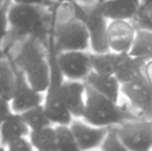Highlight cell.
<instances>
[{
    "instance_id": "obj_1",
    "label": "cell",
    "mask_w": 152,
    "mask_h": 151,
    "mask_svg": "<svg viewBox=\"0 0 152 151\" xmlns=\"http://www.w3.org/2000/svg\"><path fill=\"white\" fill-rule=\"evenodd\" d=\"M136 119L141 118L130 107L120 105L86 85V105L82 117L85 122L97 127L115 128L124 122Z\"/></svg>"
},
{
    "instance_id": "obj_2",
    "label": "cell",
    "mask_w": 152,
    "mask_h": 151,
    "mask_svg": "<svg viewBox=\"0 0 152 151\" xmlns=\"http://www.w3.org/2000/svg\"><path fill=\"white\" fill-rule=\"evenodd\" d=\"M48 58L50 64V83L45 92L44 108L54 126H69L74 117L69 113L63 101V83L65 81L57 63L53 31L48 37Z\"/></svg>"
},
{
    "instance_id": "obj_3",
    "label": "cell",
    "mask_w": 152,
    "mask_h": 151,
    "mask_svg": "<svg viewBox=\"0 0 152 151\" xmlns=\"http://www.w3.org/2000/svg\"><path fill=\"white\" fill-rule=\"evenodd\" d=\"M16 66L23 71L29 84L40 93H45L50 83V64L48 53L42 44V38H25L16 58Z\"/></svg>"
},
{
    "instance_id": "obj_4",
    "label": "cell",
    "mask_w": 152,
    "mask_h": 151,
    "mask_svg": "<svg viewBox=\"0 0 152 151\" xmlns=\"http://www.w3.org/2000/svg\"><path fill=\"white\" fill-rule=\"evenodd\" d=\"M10 27L19 36H35L42 38L46 35L50 24V15L46 7L12 3L7 8Z\"/></svg>"
},
{
    "instance_id": "obj_5",
    "label": "cell",
    "mask_w": 152,
    "mask_h": 151,
    "mask_svg": "<svg viewBox=\"0 0 152 151\" xmlns=\"http://www.w3.org/2000/svg\"><path fill=\"white\" fill-rule=\"evenodd\" d=\"M72 12L76 18L84 22L89 33L91 53L109 52L108 29L110 21L102 15L98 2L94 5L85 6L75 2L72 3Z\"/></svg>"
},
{
    "instance_id": "obj_6",
    "label": "cell",
    "mask_w": 152,
    "mask_h": 151,
    "mask_svg": "<svg viewBox=\"0 0 152 151\" xmlns=\"http://www.w3.org/2000/svg\"><path fill=\"white\" fill-rule=\"evenodd\" d=\"M54 44L57 53L68 51H88L90 49L89 33L84 22L72 17L57 25L53 31Z\"/></svg>"
},
{
    "instance_id": "obj_7",
    "label": "cell",
    "mask_w": 152,
    "mask_h": 151,
    "mask_svg": "<svg viewBox=\"0 0 152 151\" xmlns=\"http://www.w3.org/2000/svg\"><path fill=\"white\" fill-rule=\"evenodd\" d=\"M121 94L141 119L152 120V83L144 73L122 84Z\"/></svg>"
},
{
    "instance_id": "obj_8",
    "label": "cell",
    "mask_w": 152,
    "mask_h": 151,
    "mask_svg": "<svg viewBox=\"0 0 152 151\" xmlns=\"http://www.w3.org/2000/svg\"><path fill=\"white\" fill-rule=\"evenodd\" d=\"M115 128L129 151H152V120H130Z\"/></svg>"
},
{
    "instance_id": "obj_9",
    "label": "cell",
    "mask_w": 152,
    "mask_h": 151,
    "mask_svg": "<svg viewBox=\"0 0 152 151\" xmlns=\"http://www.w3.org/2000/svg\"><path fill=\"white\" fill-rule=\"evenodd\" d=\"M57 63L65 80L85 82L92 73L91 52L88 51L57 53Z\"/></svg>"
},
{
    "instance_id": "obj_10",
    "label": "cell",
    "mask_w": 152,
    "mask_h": 151,
    "mask_svg": "<svg viewBox=\"0 0 152 151\" xmlns=\"http://www.w3.org/2000/svg\"><path fill=\"white\" fill-rule=\"evenodd\" d=\"M15 69L17 75L16 87H15L12 98L10 101L12 113L23 114L32 108L44 105L45 93L36 91L29 84L23 71L16 65H15Z\"/></svg>"
},
{
    "instance_id": "obj_11",
    "label": "cell",
    "mask_w": 152,
    "mask_h": 151,
    "mask_svg": "<svg viewBox=\"0 0 152 151\" xmlns=\"http://www.w3.org/2000/svg\"><path fill=\"white\" fill-rule=\"evenodd\" d=\"M137 30L132 21H111L108 29V44L111 52L129 53L136 39Z\"/></svg>"
},
{
    "instance_id": "obj_12",
    "label": "cell",
    "mask_w": 152,
    "mask_h": 151,
    "mask_svg": "<svg viewBox=\"0 0 152 151\" xmlns=\"http://www.w3.org/2000/svg\"><path fill=\"white\" fill-rule=\"evenodd\" d=\"M69 128L83 151L100 149L110 131V128L97 127L88 124L82 119H74L70 123Z\"/></svg>"
},
{
    "instance_id": "obj_13",
    "label": "cell",
    "mask_w": 152,
    "mask_h": 151,
    "mask_svg": "<svg viewBox=\"0 0 152 151\" xmlns=\"http://www.w3.org/2000/svg\"><path fill=\"white\" fill-rule=\"evenodd\" d=\"M144 0H106L98 2L109 21H134L142 10Z\"/></svg>"
},
{
    "instance_id": "obj_14",
    "label": "cell",
    "mask_w": 152,
    "mask_h": 151,
    "mask_svg": "<svg viewBox=\"0 0 152 151\" xmlns=\"http://www.w3.org/2000/svg\"><path fill=\"white\" fill-rule=\"evenodd\" d=\"M63 101L74 119H82L86 105V84L83 81L65 80Z\"/></svg>"
},
{
    "instance_id": "obj_15",
    "label": "cell",
    "mask_w": 152,
    "mask_h": 151,
    "mask_svg": "<svg viewBox=\"0 0 152 151\" xmlns=\"http://www.w3.org/2000/svg\"><path fill=\"white\" fill-rule=\"evenodd\" d=\"M29 133L30 129L21 114L12 113L0 124V139L4 149L19 140L28 138Z\"/></svg>"
},
{
    "instance_id": "obj_16",
    "label": "cell",
    "mask_w": 152,
    "mask_h": 151,
    "mask_svg": "<svg viewBox=\"0 0 152 151\" xmlns=\"http://www.w3.org/2000/svg\"><path fill=\"white\" fill-rule=\"evenodd\" d=\"M85 83L96 92L116 103H119L122 85L115 76L99 75L92 71L85 80Z\"/></svg>"
},
{
    "instance_id": "obj_17",
    "label": "cell",
    "mask_w": 152,
    "mask_h": 151,
    "mask_svg": "<svg viewBox=\"0 0 152 151\" xmlns=\"http://www.w3.org/2000/svg\"><path fill=\"white\" fill-rule=\"evenodd\" d=\"M147 62L139 58L132 56L129 53L125 54H117L116 69L115 77L122 84L132 81L137 76L144 73L145 65Z\"/></svg>"
},
{
    "instance_id": "obj_18",
    "label": "cell",
    "mask_w": 152,
    "mask_h": 151,
    "mask_svg": "<svg viewBox=\"0 0 152 151\" xmlns=\"http://www.w3.org/2000/svg\"><path fill=\"white\" fill-rule=\"evenodd\" d=\"M28 139L35 151H58V138L54 125L30 131Z\"/></svg>"
},
{
    "instance_id": "obj_19",
    "label": "cell",
    "mask_w": 152,
    "mask_h": 151,
    "mask_svg": "<svg viewBox=\"0 0 152 151\" xmlns=\"http://www.w3.org/2000/svg\"><path fill=\"white\" fill-rule=\"evenodd\" d=\"M16 69L15 65L5 57L0 58V96L10 101L16 87Z\"/></svg>"
},
{
    "instance_id": "obj_20",
    "label": "cell",
    "mask_w": 152,
    "mask_h": 151,
    "mask_svg": "<svg viewBox=\"0 0 152 151\" xmlns=\"http://www.w3.org/2000/svg\"><path fill=\"white\" fill-rule=\"evenodd\" d=\"M129 54L145 62L152 60V31L146 29L137 30L136 39Z\"/></svg>"
},
{
    "instance_id": "obj_21",
    "label": "cell",
    "mask_w": 152,
    "mask_h": 151,
    "mask_svg": "<svg viewBox=\"0 0 152 151\" xmlns=\"http://www.w3.org/2000/svg\"><path fill=\"white\" fill-rule=\"evenodd\" d=\"M117 54L111 51L106 53H91L92 71L99 75L115 76L116 69Z\"/></svg>"
},
{
    "instance_id": "obj_22",
    "label": "cell",
    "mask_w": 152,
    "mask_h": 151,
    "mask_svg": "<svg viewBox=\"0 0 152 151\" xmlns=\"http://www.w3.org/2000/svg\"><path fill=\"white\" fill-rule=\"evenodd\" d=\"M21 115H22L23 119H24L28 128L30 129V131H37V129L53 125L52 122L50 121V119H49L48 115L46 113L44 105L32 108V109L24 112Z\"/></svg>"
},
{
    "instance_id": "obj_23",
    "label": "cell",
    "mask_w": 152,
    "mask_h": 151,
    "mask_svg": "<svg viewBox=\"0 0 152 151\" xmlns=\"http://www.w3.org/2000/svg\"><path fill=\"white\" fill-rule=\"evenodd\" d=\"M58 138V151H83L69 126H55Z\"/></svg>"
},
{
    "instance_id": "obj_24",
    "label": "cell",
    "mask_w": 152,
    "mask_h": 151,
    "mask_svg": "<svg viewBox=\"0 0 152 151\" xmlns=\"http://www.w3.org/2000/svg\"><path fill=\"white\" fill-rule=\"evenodd\" d=\"M100 151H129L120 140L116 128H110L104 143H102Z\"/></svg>"
},
{
    "instance_id": "obj_25",
    "label": "cell",
    "mask_w": 152,
    "mask_h": 151,
    "mask_svg": "<svg viewBox=\"0 0 152 151\" xmlns=\"http://www.w3.org/2000/svg\"><path fill=\"white\" fill-rule=\"evenodd\" d=\"M8 27H10V23H8L7 18V9L4 6L0 5V58H3V42L5 40L6 36L8 33Z\"/></svg>"
},
{
    "instance_id": "obj_26",
    "label": "cell",
    "mask_w": 152,
    "mask_h": 151,
    "mask_svg": "<svg viewBox=\"0 0 152 151\" xmlns=\"http://www.w3.org/2000/svg\"><path fill=\"white\" fill-rule=\"evenodd\" d=\"M5 151H35L32 147L30 141L28 138H24L19 141L12 143V145L7 146L5 148Z\"/></svg>"
},
{
    "instance_id": "obj_27",
    "label": "cell",
    "mask_w": 152,
    "mask_h": 151,
    "mask_svg": "<svg viewBox=\"0 0 152 151\" xmlns=\"http://www.w3.org/2000/svg\"><path fill=\"white\" fill-rule=\"evenodd\" d=\"M15 4H23V5L42 6V7H51L56 4L51 0H10Z\"/></svg>"
},
{
    "instance_id": "obj_28",
    "label": "cell",
    "mask_w": 152,
    "mask_h": 151,
    "mask_svg": "<svg viewBox=\"0 0 152 151\" xmlns=\"http://www.w3.org/2000/svg\"><path fill=\"white\" fill-rule=\"evenodd\" d=\"M12 113V107H10V101L2 98L0 96V124Z\"/></svg>"
},
{
    "instance_id": "obj_29",
    "label": "cell",
    "mask_w": 152,
    "mask_h": 151,
    "mask_svg": "<svg viewBox=\"0 0 152 151\" xmlns=\"http://www.w3.org/2000/svg\"><path fill=\"white\" fill-rule=\"evenodd\" d=\"M144 75L147 77L149 81L152 83V60L146 63L144 69Z\"/></svg>"
},
{
    "instance_id": "obj_30",
    "label": "cell",
    "mask_w": 152,
    "mask_h": 151,
    "mask_svg": "<svg viewBox=\"0 0 152 151\" xmlns=\"http://www.w3.org/2000/svg\"><path fill=\"white\" fill-rule=\"evenodd\" d=\"M76 2H78V3L82 4V5H85V6H91L97 3L98 0H76Z\"/></svg>"
},
{
    "instance_id": "obj_31",
    "label": "cell",
    "mask_w": 152,
    "mask_h": 151,
    "mask_svg": "<svg viewBox=\"0 0 152 151\" xmlns=\"http://www.w3.org/2000/svg\"><path fill=\"white\" fill-rule=\"evenodd\" d=\"M142 10L145 12H151L152 10V0H144L142 6Z\"/></svg>"
},
{
    "instance_id": "obj_32",
    "label": "cell",
    "mask_w": 152,
    "mask_h": 151,
    "mask_svg": "<svg viewBox=\"0 0 152 151\" xmlns=\"http://www.w3.org/2000/svg\"><path fill=\"white\" fill-rule=\"evenodd\" d=\"M55 4H72L76 2V0H51Z\"/></svg>"
},
{
    "instance_id": "obj_33",
    "label": "cell",
    "mask_w": 152,
    "mask_h": 151,
    "mask_svg": "<svg viewBox=\"0 0 152 151\" xmlns=\"http://www.w3.org/2000/svg\"><path fill=\"white\" fill-rule=\"evenodd\" d=\"M0 151H5L4 147L2 146V143H1V139H0Z\"/></svg>"
},
{
    "instance_id": "obj_34",
    "label": "cell",
    "mask_w": 152,
    "mask_h": 151,
    "mask_svg": "<svg viewBox=\"0 0 152 151\" xmlns=\"http://www.w3.org/2000/svg\"><path fill=\"white\" fill-rule=\"evenodd\" d=\"M100 1H106V0H98V2H100Z\"/></svg>"
},
{
    "instance_id": "obj_35",
    "label": "cell",
    "mask_w": 152,
    "mask_h": 151,
    "mask_svg": "<svg viewBox=\"0 0 152 151\" xmlns=\"http://www.w3.org/2000/svg\"><path fill=\"white\" fill-rule=\"evenodd\" d=\"M93 151H100V149H97V150H93Z\"/></svg>"
},
{
    "instance_id": "obj_36",
    "label": "cell",
    "mask_w": 152,
    "mask_h": 151,
    "mask_svg": "<svg viewBox=\"0 0 152 151\" xmlns=\"http://www.w3.org/2000/svg\"><path fill=\"white\" fill-rule=\"evenodd\" d=\"M0 5H1V0H0Z\"/></svg>"
}]
</instances>
